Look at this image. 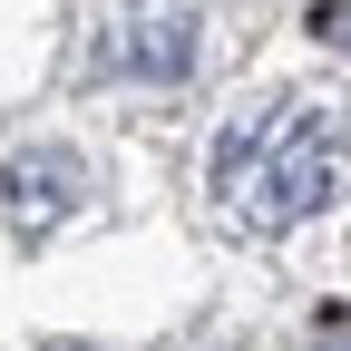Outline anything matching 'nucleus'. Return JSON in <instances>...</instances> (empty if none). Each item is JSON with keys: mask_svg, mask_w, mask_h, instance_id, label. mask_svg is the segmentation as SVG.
I'll return each mask as SVG.
<instances>
[{"mask_svg": "<svg viewBox=\"0 0 351 351\" xmlns=\"http://www.w3.org/2000/svg\"><path fill=\"white\" fill-rule=\"evenodd\" d=\"M341 186V137H332V117L322 108H263L244 117L225 147H215V195H225V215L244 234H293L302 215H322Z\"/></svg>", "mask_w": 351, "mask_h": 351, "instance_id": "nucleus-1", "label": "nucleus"}, {"mask_svg": "<svg viewBox=\"0 0 351 351\" xmlns=\"http://www.w3.org/2000/svg\"><path fill=\"white\" fill-rule=\"evenodd\" d=\"M108 59L117 69H137V78H186L195 69V10H117V39H108Z\"/></svg>", "mask_w": 351, "mask_h": 351, "instance_id": "nucleus-2", "label": "nucleus"}, {"mask_svg": "<svg viewBox=\"0 0 351 351\" xmlns=\"http://www.w3.org/2000/svg\"><path fill=\"white\" fill-rule=\"evenodd\" d=\"M59 205H78V156H59V147L10 156V215L20 225H49Z\"/></svg>", "mask_w": 351, "mask_h": 351, "instance_id": "nucleus-3", "label": "nucleus"}, {"mask_svg": "<svg viewBox=\"0 0 351 351\" xmlns=\"http://www.w3.org/2000/svg\"><path fill=\"white\" fill-rule=\"evenodd\" d=\"M313 29L332 39V49H351V0H322V10H313Z\"/></svg>", "mask_w": 351, "mask_h": 351, "instance_id": "nucleus-4", "label": "nucleus"}]
</instances>
